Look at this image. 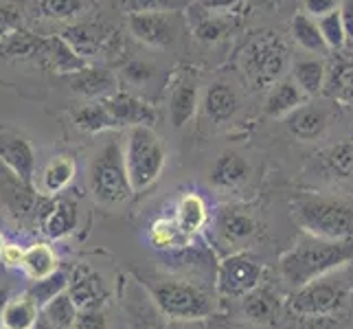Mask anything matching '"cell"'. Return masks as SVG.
Wrapping results in <instances>:
<instances>
[{
    "label": "cell",
    "mask_w": 353,
    "mask_h": 329,
    "mask_svg": "<svg viewBox=\"0 0 353 329\" xmlns=\"http://www.w3.org/2000/svg\"><path fill=\"white\" fill-rule=\"evenodd\" d=\"M353 261V239H321L307 235L279 259V275L290 290L343 270Z\"/></svg>",
    "instance_id": "cell-1"
},
{
    "label": "cell",
    "mask_w": 353,
    "mask_h": 329,
    "mask_svg": "<svg viewBox=\"0 0 353 329\" xmlns=\"http://www.w3.org/2000/svg\"><path fill=\"white\" fill-rule=\"evenodd\" d=\"M294 224L321 239H353V198L338 193H301L290 204Z\"/></svg>",
    "instance_id": "cell-2"
},
{
    "label": "cell",
    "mask_w": 353,
    "mask_h": 329,
    "mask_svg": "<svg viewBox=\"0 0 353 329\" xmlns=\"http://www.w3.org/2000/svg\"><path fill=\"white\" fill-rule=\"evenodd\" d=\"M156 310L178 323H198L217 314V299L200 283L176 277H150L141 281Z\"/></svg>",
    "instance_id": "cell-3"
},
{
    "label": "cell",
    "mask_w": 353,
    "mask_h": 329,
    "mask_svg": "<svg viewBox=\"0 0 353 329\" xmlns=\"http://www.w3.org/2000/svg\"><path fill=\"white\" fill-rule=\"evenodd\" d=\"M165 145L152 126H134L128 132L125 167L134 193L150 189L165 169Z\"/></svg>",
    "instance_id": "cell-4"
},
{
    "label": "cell",
    "mask_w": 353,
    "mask_h": 329,
    "mask_svg": "<svg viewBox=\"0 0 353 329\" xmlns=\"http://www.w3.org/2000/svg\"><path fill=\"white\" fill-rule=\"evenodd\" d=\"M338 272L292 290L285 299V312L290 316H336L343 312L349 303L351 281L340 279Z\"/></svg>",
    "instance_id": "cell-5"
},
{
    "label": "cell",
    "mask_w": 353,
    "mask_h": 329,
    "mask_svg": "<svg viewBox=\"0 0 353 329\" xmlns=\"http://www.w3.org/2000/svg\"><path fill=\"white\" fill-rule=\"evenodd\" d=\"M88 185L94 200L103 204L125 202L134 193L125 167V152L121 150L119 141L105 143L94 154L88 167Z\"/></svg>",
    "instance_id": "cell-6"
},
{
    "label": "cell",
    "mask_w": 353,
    "mask_h": 329,
    "mask_svg": "<svg viewBox=\"0 0 353 329\" xmlns=\"http://www.w3.org/2000/svg\"><path fill=\"white\" fill-rule=\"evenodd\" d=\"M241 64L254 86L276 83L288 64V48L274 33H263L243 48Z\"/></svg>",
    "instance_id": "cell-7"
},
{
    "label": "cell",
    "mask_w": 353,
    "mask_h": 329,
    "mask_svg": "<svg viewBox=\"0 0 353 329\" xmlns=\"http://www.w3.org/2000/svg\"><path fill=\"white\" fill-rule=\"evenodd\" d=\"M263 266L246 250L230 252L217 263L215 292L222 299H243L257 286L263 283Z\"/></svg>",
    "instance_id": "cell-8"
},
{
    "label": "cell",
    "mask_w": 353,
    "mask_h": 329,
    "mask_svg": "<svg viewBox=\"0 0 353 329\" xmlns=\"http://www.w3.org/2000/svg\"><path fill=\"white\" fill-rule=\"evenodd\" d=\"M259 230V222L254 213L243 204H224L215 215V233L228 246H246L254 239Z\"/></svg>",
    "instance_id": "cell-9"
},
{
    "label": "cell",
    "mask_w": 353,
    "mask_h": 329,
    "mask_svg": "<svg viewBox=\"0 0 353 329\" xmlns=\"http://www.w3.org/2000/svg\"><path fill=\"white\" fill-rule=\"evenodd\" d=\"M0 165H5L27 185L33 182L35 150L20 132L11 128H0Z\"/></svg>",
    "instance_id": "cell-10"
},
{
    "label": "cell",
    "mask_w": 353,
    "mask_h": 329,
    "mask_svg": "<svg viewBox=\"0 0 353 329\" xmlns=\"http://www.w3.org/2000/svg\"><path fill=\"white\" fill-rule=\"evenodd\" d=\"M239 301H241L243 319L250 321L252 325H259V327H270V325L279 323L285 312L283 299L279 297V292L268 283L257 286Z\"/></svg>",
    "instance_id": "cell-11"
},
{
    "label": "cell",
    "mask_w": 353,
    "mask_h": 329,
    "mask_svg": "<svg viewBox=\"0 0 353 329\" xmlns=\"http://www.w3.org/2000/svg\"><path fill=\"white\" fill-rule=\"evenodd\" d=\"M128 29L139 42L154 48H165L176 40L169 14H128Z\"/></svg>",
    "instance_id": "cell-12"
},
{
    "label": "cell",
    "mask_w": 353,
    "mask_h": 329,
    "mask_svg": "<svg viewBox=\"0 0 353 329\" xmlns=\"http://www.w3.org/2000/svg\"><path fill=\"white\" fill-rule=\"evenodd\" d=\"M103 103L108 108V112L112 114L117 128L154 126L156 123V110L130 92L117 90L110 97H103Z\"/></svg>",
    "instance_id": "cell-13"
},
{
    "label": "cell",
    "mask_w": 353,
    "mask_h": 329,
    "mask_svg": "<svg viewBox=\"0 0 353 329\" xmlns=\"http://www.w3.org/2000/svg\"><path fill=\"white\" fill-rule=\"evenodd\" d=\"M68 295L77 303L79 310L88 308H101L108 299V290L103 286V279L97 275L90 266L77 263L72 268L70 281H68Z\"/></svg>",
    "instance_id": "cell-14"
},
{
    "label": "cell",
    "mask_w": 353,
    "mask_h": 329,
    "mask_svg": "<svg viewBox=\"0 0 353 329\" xmlns=\"http://www.w3.org/2000/svg\"><path fill=\"white\" fill-rule=\"evenodd\" d=\"M250 176V165L241 154L226 150L215 158L211 169V185L220 191H230L241 187Z\"/></svg>",
    "instance_id": "cell-15"
},
{
    "label": "cell",
    "mask_w": 353,
    "mask_h": 329,
    "mask_svg": "<svg viewBox=\"0 0 353 329\" xmlns=\"http://www.w3.org/2000/svg\"><path fill=\"white\" fill-rule=\"evenodd\" d=\"M77 204L70 198H57L40 215L42 233L51 239H62L77 228Z\"/></svg>",
    "instance_id": "cell-16"
},
{
    "label": "cell",
    "mask_w": 353,
    "mask_h": 329,
    "mask_svg": "<svg viewBox=\"0 0 353 329\" xmlns=\"http://www.w3.org/2000/svg\"><path fill=\"white\" fill-rule=\"evenodd\" d=\"M327 123H330V117H327L325 110L319 106H312V103H303L301 108L294 110V112H290L285 117L288 132L299 141L319 139L327 130Z\"/></svg>",
    "instance_id": "cell-17"
},
{
    "label": "cell",
    "mask_w": 353,
    "mask_h": 329,
    "mask_svg": "<svg viewBox=\"0 0 353 329\" xmlns=\"http://www.w3.org/2000/svg\"><path fill=\"white\" fill-rule=\"evenodd\" d=\"M303 103H307V94L296 86L294 79L292 81L285 79V81H276L270 88V92L265 97L263 112L270 119H285Z\"/></svg>",
    "instance_id": "cell-18"
},
{
    "label": "cell",
    "mask_w": 353,
    "mask_h": 329,
    "mask_svg": "<svg viewBox=\"0 0 353 329\" xmlns=\"http://www.w3.org/2000/svg\"><path fill=\"white\" fill-rule=\"evenodd\" d=\"M70 88L77 94L90 97V99H97V97H110L112 92H117V77L112 70L108 68H83L79 72H75L70 79Z\"/></svg>",
    "instance_id": "cell-19"
},
{
    "label": "cell",
    "mask_w": 353,
    "mask_h": 329,
    "mask_svg": "<svg viewBox=\"0 0 353 329\" xmlns=\"http://www.w3.org/2000/svg\"><path fill=\"white\" fill-rule=\"evenodd\" d=\"M40 53L44 55L46 62L51 64V68H55L57 72H70V75H75V72H79L88 66L86 57H81L64 38L42 40Z\"/></svg>",
    "instance_id": "cell-20"
},
{
    "label": "cell",
    "mask_w": 353,
    "mask_h": 329,
    "mask_svg": "<svg viewBox=\"0 0 353 329\" xmlns=\"http://www.w3.org/2000/svg\"><path fill=\"white\" fill-rule=\"evenodd\" d=\"M174 217L182 228V233L193 239L209 222V209H206V202L198 193H185L176 204Z\"/></svg>",
    "instance_id": "cell-21"
},
{
    "label": "cell",
    "mask_w": 353,
    "mask_h": 329,
    "mask_svg": "<svg viewBox=\"0 0 353 329\" xmlns=\"http://www.w3.org/2000/svg\"><path fill=\"white\" fill-rule=\"evenodd\" d=\"M239 110V97L228 83H213L204 94V112L215 123H226Z\"/></svg>",
    "instance_id": "cell-22"
},
{
    "label": "cell",
    "mask_w": 353,
    "mask_h": 329,
    "mask_svg": "<svg viewBox=\"0 0 353 329\" xmlns=\"http://www.w3.org/2000/svg\"><path fill=\"white\" fill-rule=\"evenodd\" d=\"M75 161L70 156H55L51 163L44 167L42 180H40V191L48 198H55L57 193H62L72 180H75Z\"/></svg>",
    "instance_id": "cell-23"
},
{
    "label": "cell",
    "mask_w": 353,
    "mask_h": 329,
    "mask_svg": "<svg viewBox=\"0 0 353 329\" xmlns=\"http://www.w3.org/2000/svg\"><path fill=\"white\" fill-rule=\"evenodd\" d=\"M198 110V86L193 81H182L169 99V119L174 128H185L196 117Z\"/></svg>",
    "instance_id": "cell-24"
},
{
    "label": "cell",
    "mask_w": 353,
    "mask_h": 329,
    "mask_svg": "<svg viewBox=\"0 0 353 329\" xmlns=\"http://www.w3.org/2000/svg\"><path fill=\"white\" fill-rule=\"evenodd\" d=\"M292 79H294L296 86L307 97H316L325 90L327 68L321 59H316V57L296 59V62L292 64Z\"/></svg>",
    "instance_id": "cell-25"
},
{
    "label": "cell",
    "mask_w": 353,
    "mask_h": 329,
    "mask_svg": "<svg viewBox=\"0 0 353 329\" xmlns=\"http://www.w3.org/2000/svg\"><path fill=\"white\" fill-rule=\"evenodd\" d=\"M22 270L27 272L33 281L55 275L59 270V261H57L55 250L48 246V243H33V246L24 250Z\"/></svg>",
    "instance_id": "cell-26"
},
{
    "label": "cell",
    "mask_w": 353,
    "mask_h": 329,
    "mask_svg": "<svg viewBox=\"0 0 353 329\" xmlns=\"http://www.w3.org/2000/svg\"><path fill=\"white\" fill-rule=\"evenodd\" d=\"M292 38H294V42L305 48L307 53H327L330 48H327L325 40H323V33H321V27H319V20H314V16L310 14H296L294 18H292Z\"/></svg>",
    "instance_id": "cell-27"
},
{
    "label": "cell",
    "mask_w": 353,
    "mask_h": 329,
    "mask_svg": "<svg viewBox=\"0 0 353 329\" xmlns=\"http://www.w3.org/2000/svg\"><path fill=\"white\" fill-rule=\"evenodd\" d=\"M191 237L182 233L176 217H161L150 228V243L158 250H176L189 246Z\"/></svg>",
    "instance_id": "cell-28"
},
{
    "label": "cell",
    "mask_w": 353,
    "mask_h": 329,
    "mask_svg": "<svg viewBox=\"0 0 353 329\" xmlns=\"http://www.w3.org/2000/svg\"><path fill=\"white\" fill-rule=\"evenodd\" d=\"M40 308L35 306V301L24 292L22 297H16L7 303L5 316H3V327L9 329H31L40 319Z\"/></svg>",
    "instance_id": "cell-29"
},
{
    "label": "cell",
    "mask_w": 353,
    "mask_h": 329,
    "mask_svg": "<svg viewBox=\"0 0 353 329\" xmlns=\"http://www.w3.org/2000/svg\"><path fill=\"white\" fill-rule=\"evenodd\" d=\"M40 314L57 329H72L77 314H79V308L66 290V292H62V295H57L53 301H48Z\"/></svg>",
    "instance_id": "cell-30"
},
{
    "label": "cell",
    "mask_w": 353,
    "mask_h": 329,
    "mask_svg": "<svg viewBox=\"0 0 353 329\" xmlns=\"http://www.w3.org/2000/svg\"><path fill=\"white\" fill-rule=\"evenodd\" d=\"M75 126L79 130H83V132H90V134L117 128L114 119H112L110 112H108L103 99L101 101H90L88 106L79 108L75 112Z\"/></svg>",
    "instance_id": "cell-31"
},
{
    "label": "cell",
    "mask_w": 353,
    "mask_h": 329,
    "mask_svg": "<svg viewBox=\"0 0 353 329\" xmlns=\"http://www.w3.org/2000/svg\"><path fill=\"white\" fill-rule=\"evenodd\" d=\"M325 88L336 99L353 101V59H340L332 70H327Z\"/></svg>",
    "instance_id": "cell-32"
},
{
    "label": "cell",
    "mask_w": 353,
    "mask_h": 329,
    "mask_svg": "<svg viewBox=\"0 0 353 329\" xmlns=\"http://www.w3.org/2000/svg\"><path fill=\"white\" fill-rule=\"evenodd\" d=\"M35 9L48 20H72L88 9V0H33Z\"/></svg>",
    "instance_id": "cell-33"
},
{
    "label": "cell",
    "mask_w": 353,
    "mask_h": 329,
    "mask_svg": "<svg viewBox=\"0 0 353 329\" xmlns=\"http://www.w3.org/2000/svg\"><path fill=\"white\" fill-rule=\"evenodd\" d=\"M68 281H70V277L66 272H62V270H57L51 277L33 281V286L27 290V295L35 301V306L42 310L48 301H53L57 295H62V292L68 290Z\"/></svg>",
    "instance_id": "cell-34"
},
{
    "label": "cell",
    "mask_w": 353,
    "mask_h": 329,
    "mask_svg": "<svg viewBox=\"0 0 353 329\" xmlns=\"http://www.w3.org/2000/svg\"><path fill=\"white\" fill-rule=\"evenodd\" d=\"M327 172L336 178H353V143H338L323 154Z\"/></svg>",
    "instance_id": "cell-35"
},
{
    "label": "cell",
    "mask_w": 353,
    "mask_h": 329,
    "mask_svg": "<svg viewBox=\"0 0 353 329\" xmlns=\"http://www.w3.org/2000/svg\"><path fill=\"white\" fill-rule=\"evenodd\" d=\"M319 27H321V33H323V40L327 44V48H332V51H340L345 44H347V31H345V24H343V18H340V11H332V14H327L323 18H319Z\"/></svg>",
    "instance_id": "cell-36"
},
{
    "label": "cell",
    "mask_w": 353,
    "mask_h": 329,
    "mask_svg": "<svg viewBox=\"0 0 353 329\" xmlns=\"http://www.w3.org/2000/svg\"><path fill=\"white\" fill-rule=\"evenodd\" d=\"M62 38L75 48L81 57L94 55L97 48H99V35H97L94 29H90V27H70L64 31Z\"/></svg>",
    "instance_id": "cell-37"
},
{
    "label": "cell",
    "mask_w": 353,
    "mask_h": 329,
    "mask_svg": "<svg viewBox=\"0 0 353 329\" xmlns=\"http://www.w3.org/2000/svg\"><path fill=\"white\" fill-rule=\"evenodd\" d=\"M228 31V24L220 18H202L198 22V27H196V35H198V40L202 42H217V40H222L224 35Z\"/></svg>",
    "instance_id": "cell-38"
},
{
    "label": "cell",
    "mask_w": 353,
    "mask_h": 329,
    "mask_svg": "<svg viewBox=\"0 0 353 329\" xmlns=\"http://www.w3.org/2000/svg\"><path fill=\"white\" fill-rule=\"evenodd\" d=\"M174 9V0H128V14H169Z\"/></svg>",
    "instance_id": "cell-39"
},
{
    "label": "cell",
    "mask_w": 353,
    "mask_h": 329,
    "mask_svg": "<svg viewBox=\"0 0 353 329\" xmlns=\"http://www.w3.org/2000/svg\"><path fill=\"white\" fill-rule=\"evenodd\" d=\"M72 329H108V319H105V314L101 312V308L79 310Z\"/></svg>",
    "instance_id": "cell-40"
},
{
    "label": "cell",
    "mask_w": 353,
    "mask_h": 329,
    "mask_svg": "<svg viewBox=\"0 0 353 329\" xmlns=\"http://www.w3.org/2000/svg\"><path fill=\"white\" fill-rule=\"evenodd\" d=\"M123 75L134 86H141V83H148L154 77V66L143 62V59H134V62H130L123 68Z\"/></svg>",
    "instance_id": "cell-41"
},
{
    "label": "cell",
    "mask_w": 353,
    "mask_h": 329,
    "mask_svg": "<svg viewBox=\"0 0 353 329\" xmlns=\"http://www.w3.org/2000/svg\"><path fill=\"white\" fill-rule=\"evenodd\" d=\"M20 14L9 5H0V38H9L20 31Z\"/></svg>",
    "instance_id": "cell-42"
},
{
    "label": "cell",
    "mask_w": 353,
    "mask_h": 329,
    "mask_svg": "<svg viewBox=\"0 0 353 329\" xmlns=\"http://www.w3.org/2000/svg\"><path fill=\"white\" fill-rule=\"evenodd\" d=\"M206 329H265L259 325H252L250 321H239V319H230L224 314H213L211 319H206Z\"/></svg>",
    "instance_id": "cell-43"
},
{
    "label": "cell",
    "mask_w": 353,
    "mask_h": 329,
    "mask_svg": "<svg viewBox=\"0 0 353 329\" xmlns=\"http://www.w3.org/2000/svg\"><path fill=\"white\" fill-rule=\"evenodd\" d=\"M296 323L292 329H338L334 316H294Z\"/></svg>",
    "instance_id": "cell-44"
},
{
    "label": "cell",
    "mask_w": 353,
    "mask_h": 329,
    "mask_svg": "<svg viewBox=\"0 0 353 329\" xmlns=\"http://www.w3.org/2000/svg\"><path fill=\"white\" fill-rule=\"evenodd\" d=\"M303 7H305V14L314 18H323L340 7V0H303Z\"/></svg>",
    "instance_id": "cell-45"
},
{
    "label": "cell",
    "mask_w": 353,
    "mask_h": 329,
    "mask_svg": "<svg viewBox=\"0 0 353 329\" xmlns=\"http://www.w3.org/2000/svg\"><path fill=\"white\" fill-rule=\"evenodd\" d=\"M0 261H3L7 268H22L24 250L18 246V243H5L3 252H0Z\"/></svg>",
    "instance_id": "cell-46"
},
{
    "label": "cell",
    "mask_w": 353,
    "mask_h": 329,
    "mask_svg": "<svg viewBox=\"0 0 353 329\" xmlns=\"http://www.w3.org/2000/svg\"><path fill=\"white\" fill-rule=\"evenodd\" d=\"M338 11H340V18H343L347 38L353 40V0H340Z\"/></svg>",
    "instance_id": "cell-47"
},
{
    "label": "cell",
    "mask_w": 353,
    "mask_h": 329,
    "mask_svg": "<svg viewBox=\"0 0 353 329\" xmlns=\"http://www.w3.org/2000/svg\"><path fill=\"white\" fill-rule=\"evenodd\" d=\"M243 0H202V7L206 11H233Z\"/></svg>",
    "instance_id": "cell-48"
},
{
    "label": "cell",
    "mask_w": 353,
    "mask_h": 329,
    "mask_svg": "<svg viewBox=\"0 0 353 329\" xmlns=\"http://www.w3.org/2000/svg\"><path fill=\"white\" fill-rule=\"evenodd\" d=\"M11 301V292L9 290H0V327H3V316H5V308Z\"/></svg>",
    "instance_id": "cell-49"
},
{
    "label": "cell",
    "mask_w": 353,
    "mask_h": 329,
    "mask_svg": "<svg viewBox=\"0 0 353 329\" xmlns=\"http://www.w3.org/2000/svg\"><path fill=\"white\" fill-rule=\"evenodd\" d=\"M31 329H57V327H53V325H51V323H48V321L44 319V316L40 314V319H38V323H35V325H33Z\"/></svg>",
    "instance_id": "cell-50"
},
{
    "label": "cell",
    "mask_w": 353,
    "mask_h": 329,
    "mask_svg": "<svg viewBox=\"0 0 353 329\" xmlns=\"http://www.w3.org/2000/svg\"><path fill=\"white\" fill-rule=\"evenodd\" d=\"M5 243H7V241H5L3 233H0V252H3V248H5Z\"/></svg>",
    "instance_id": "cell-51"
},
{
    "label": "cell",
    "mask_w": 353,
    "mask_h": 329,
    "mask_svg": "<svg viewBox=\"0 0 353 329\" xmlns=\"http://www.w3.org/2000/svg\"><path fill=\"white\" fill-rule=\"evenodd\" d=\"M198 329H206V325H198Z\"/></svg>",
    "instance_id": "cell-52"
},
{
    "label": "cell",
    "mask_w": 353,
    "mask_h": 329,
    "mask_svg": "<svg viewBox=\"0 0 353 329\" xmlns=\"http://www.w3.org/2000/svg\"><path fill=\"white\" fill-rule=\"evenodd\" d=\"M0 329H9V327H0Z\"/></svg>",
    "instance_id": "cell-53"
},
{
    "label": "cell",
    "mask_w": 353,
    "mask_h": 329,
    "mask_svg": "<svg viewBox=\"0 0 353 329\" xmlns=\"http://www.w3.org/2000/svg\"><path fill=\"white\" fill-rule=\"evenodd\" d=\"M351 106H353V101H351Z\"/></svg>",
    "instance_id": "cell-54"
}]
</instances>
